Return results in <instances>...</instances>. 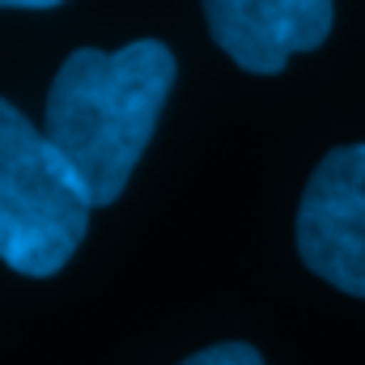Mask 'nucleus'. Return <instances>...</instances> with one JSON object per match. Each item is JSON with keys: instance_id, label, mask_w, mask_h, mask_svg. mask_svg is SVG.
I'll return each mask as SVG.
<instances>
[{"instance_id": "f257e3e1", "label": "nucleus", "mask_w": 365, "mask_h": 365, "mask_svg": "<svg viewBox=\"0 0 365 365\" xmlns=\"http://www.w3.org/2000/svg\"><path fill=\"white\" fill-rule=\"evenodd\" d=\"M175 73L179 64L158 38H136L119 51L77 47L60 64L47 90L43 136L93 208L123 195L175 90Z\"/></svg>"}, {"instance_id": "423d86ee", "label": "nucleus", "mask_w": 365, "mask_h": 365, "mask_svg": "<svg viewBox=\"0 0 365 365\" xmlns=\"http://www.w3.org/2000/svg\"><path fill=\"white\" fill-rule=\"evenodd\" d=\"M64 0H0V9H56Z\"/></svg>"}, {"instance_id": "7ed1b4c3", "label": "nucleus", "mask_w": 365, "mask_h": 365, "mask_svg": "<svg viewBox=\"0 0 365 365\" xmlns=\"http://www.w3.org/2000/svg\"><path fill=\"white\" fill-rule=\"evenodd\" d=\"M297 255L340 293L365 297V145L331 149L297 204Z\"/></svg>"}, {"instance_id": "20e7f679", "label": "nucleus", "mask_w": 365, "mask_h": 365, "mask_svg": "<svg viewBox=\"0 0 365 365\" xmlns=\"http://www.w3.org/2000/svg\"><path fill=\"white\" fill-rule=\"evenodd\" d=\"M212 43L247 73L272 77L331 34V0H204Z\"/></svg>"}, {"instance_id": "39448f33", "label": "nucleus", "mask_w": 365, "mask_h": 365, "mask_svg": "<svg viewBox=\"0 0 365 365\" xmlns=\"http://www.w3.org/2000/svg\"><path fill=\"white\" fill-rule=\"evenodd\" d=\"M182 365H264V357H259V349H251L242 340H225V344H212V349L187 357Z\"/></svg>"}, {"instance_id": "f03ea898", "label": "nucleus", "mask_w": 365, "mask_h": 365, "mask_svg": "<svg viewBox=\"0 0 365 365\" xmlns=\"http://www.w3.org/2000/svg\"><path fill=\"white\" fill-rule=\"evenodd\" d=\"M90 200L64 158L0 98V259L17 276H56L90 234Z\"/></svg>"}]
</instances>
